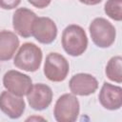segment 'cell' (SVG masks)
Returning <instances> with one entry per match:
<instances>
[{
	"mask_svg": "<svg viewBox=\"0 0 122 122\" xmlns=\"http://www.w3.org/2000/svg\"><path fill=\"white\" fill-rule=\"evenodd\" d=\"M61 44L64 51L71 56L82 55L88 47V36L85 30L76 24L67 26L61 36Z\"/></svg>",
	"mask_w": 122,
	"mask_h": 122,
	"instance_id": "obj_1",
	"label": "cell"
},
{
	"mask_svg": "<svg viewBox=\"0 0 122 122\" xmlns=\"http://www.w3.org/2000/svg\"><path fill=\"white\" fill-rule=\"evenodd\" d=\"M43 59L42 50L34 43L27 42L20 46L15 53L13 65L22 71L33 72L39 70Z\"/></svg>",
	"mask_w": 122,
	"mask_h": 122,
	"instance_id": "obj_2",
	"label": "cell"
},
{
	"mask_svg": "<svg viewBox=\"0 0 122 122\" xmlns=\"http://www.w3.org/2000/svg\"><path fill=\"white\" fill-rule=\"evenodd\" d=\"M89 30L93 44L98 48H109L115 41L116 30L114 26L103 17L94 18L89 26Z\"/></svg>",
	"mask_w": 122,
	"mask_h": 122,
	"instance_id": "obj_3",
	"label": "cell"
},
{
	"mask_svg": "<svg viewBox=\"0 0 122 122\" xmlns=\"http://www.w3.org/2000/svg\"><path fill=\"white\" fill-rule=\"evenodd\" d=\"M80 112V104L72 93H64L58 97L53 109V116L57 122H74Z\"/></svg>",
	"mask_w": 122,
	"mask_h": 122,
	"instance_id": "obj_4",
	"label": "cell"
},
{
	"mask_svg": "<svg viewBox=\"0 0 122 122\" xmlns=\"http://www.w3.org/2000/svg\"><path fill=\"white\" fill-rule=\"evenodd\" d=\"M70 71L68 60L58 52H50L45 59L44 74L52 82L64 81Z\"/></svg>",
	"mask_w": 122,
	"mask_h": 122,
	"instance_id": "obj_5",
	"label": "cell"
},
{
	"mask_svg": "<svg viewBox=\"0 0 122 122\" xmlns=\"http://www.w3.org/2000/svg\"><path fill=\"white\" fill-rule=\"evenodd\" d=\"M3 86L8 92L23 97L30 90L32 80L28 74L19 71L10 70L3 76Z\"/></svg>",
	"mask_w": 122,
	"mask_h": 122,
	"instance_id": "obj_6",
	"label": "cell"
},
{
	"mask_svg": "<svg viewBox=\"0 0 122 122\" xmlns=\"http://www.w3.org/2000/svg\"><path fill=\"white\" fill-rule=\"evenodd\" d=\"M31 36L41 44H51L57 36V27L50 17H36L31 28Z\"/></svg>",
	"mask_w": 122,
	"mask_h": 122,
	"instance_id": "obj_7",
	"label": "cell"
},
{
	"mask_svg": "<svg viewBox=\"0 0 122 122\" xmlns=\"http://www.w3.org/2000/svg\"><path fill=\"white\" fill-rule=\"evenodd\" d=\"M52 91L50 86L37 83L31 86L27 93V99L31 109L35 111H43L47 109L52 101Z\"/></svg>",
	"mask_w": 122,
	"mask_h": 122,
	"instance_id": "obj_8",
	"label": "cell"
},
{
	"mask_svg": "<svg viewBox=\"0 0 122 122\" xmlns=\"http://www.w3.org/2000/svg\"><path fill=\"white\" fill-rule=\"evenodd\" d=\"M69 88L74 95L88 96L96 92L98 89V81L90 73L80 72L71 76L69 81Z\"/></svg>",
	"mask_w": 122,
	"mask_h": 122,
	"instance_id": "obj_9",
	"label": "cell"
},
{
	"mask_svg": "<svg viewBox=\"0 0 122 122\" xmlns=\"http://www.w3.org/2000/svg\"><path fill=\"white\" fill-rule=\"evenodd\" d=\"M37 15L27 8H18L12 15V27L15 32L23 38L31 36L32 24Z\"/></svg>",
	"mask_w": 122,
	"mask_h": 122,
	"instance_id": "obj_10",
	"label": "cell"
},
{
	"mask_svg": "<svg viewBox=\"0 0 122 122\" xmlns=\"http://www.w3.org/2000/svg\"><path fill=\"white\" fill-rule=\"evenodd\" d=\"M26 103L21 96H17L7 90L0 93V110L11 119H17L25 112Z\"/></svg>",
	"mask_w": 122,
	"mask_h": 122,
	"instance_id": "obj_11",
	"label": "cell"
},
{
	"mask_svg": "<svg viewBox=\"0 0 122 122\" xmlns=\"http://www.w3.org/2000/svg\"><path fill=\"white\" fill-rule=\"evenodd\" d=\"M101 106L110 111L119 110L122 106V88L104 82L98 95Z\"/></svg>",
	"mask_w": 122,
	"mask_h": 122,
	"instance_id": "obj_12",
	"label": "cell"
},
{
	"mask_svg": "<svg viewBox=\"0 0 122 122\" xmlns=\"http://www.w3.org/2000/svg\"><path fill=\"white\" fill-rule=\"evenodd\" d=\"M19 47L17 35L7 30H0V61L10 60Z\"/></svg>",
	"mask_w": 122,
	"mask_h": 122,
	"instance_id": "obj_13",
	"label": "cell"
},
{
	"mask_svg": "<svg viewBox=\"0 0 122 122\" xmlns=\"http://www.w3.org/2000/svg\"><path fill=\"white\" fill-rule=\"evenodd\" d=\"M105 73L111 81L118 84L122 82V57L120 55L112 56L108 61Z\"/></svg>",
	"mask_w": 122,
	"mask_h": 122,
	"instance_id": "obj_14",
	"label": "cell"
},
{
	"mask_svg": "<svg viewBox=\"0 0 122 122\" xmlns=\"http://www.w3.org/2000/svg\"><path fill=\"white\" fill-rule=\"evenodd\" d=\"M105 13L112 20H122V0H107L104 5Z\"/></svg>",
	"mask_w": 122,
	"mask_h": 122,
	"instance_id": "obj_15",
	"label": "cell"
},
{
	"mask_svg": "<svg viewBox=\"0 0 122 122\" xmlns=\"http://www.w3.org/2000/svg\"><path fill=\"white\" fill-rule=\"evenodd\" d=\"M21 0H0V8L3 10H13L19 6Z\"/></svg>",
	"mask_w": 122,
	"mask_h": 122,
	"instance_id": "obj_16",
	"label": "cell"
},
{
	"mask_svg": "<svg viewBox=\"0 0 122 122\" xmlns=\"http://www.w3.org/2000/svg\"><path fill=\"white\" fill-rule=\"evenodd\" d=\"M28 2L37 9H44L51 4V0H28Z\"/></svg>",
	"mask_w": 122,
	"mask_h": 122,
	"instance_id": "obj_17",
	"label": "cell"
},
{
	"mask_svg": "<svg viewBox=\"0 0 122 122\" xmlns=\"http://www.w3.org/2000/svg\"><path fill=\"white\" fill-rule=\"evenodd\" d=\"M102 0H79L80 3L85 4V5H89V6H94L97 5L99 3H101Z\"/></svg>",
	"mask_w": 122,
	"mask_h": 122,
	"instance_id": "obj_18",
	"label": "cell"
},
{
	"mask_svg": "<svg viewBox=\"0 0 122 122\" xmlns=\"http://www.w3.org/2000/svg\"><path fill=\"white\" fill-rule=\"evenodd\" d=\"M32 119H41V120H45V119L42 118V117H29V118H27L26 120L28 121V120H32Z\"/></svg>",
	"mask_w": 122,
	"mask_h": 122,
	"instance_id": "obj_19",
	"label": "cell"
}]
</instances>
